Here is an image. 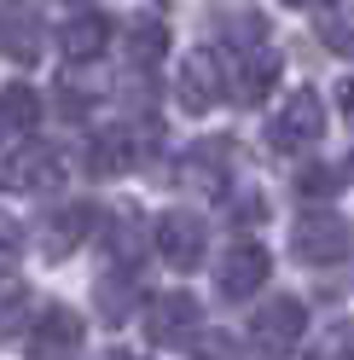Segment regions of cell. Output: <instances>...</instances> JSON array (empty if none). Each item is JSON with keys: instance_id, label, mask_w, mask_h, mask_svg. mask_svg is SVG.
Instances as JSON below:
<instances>
[{"instance_id": "1", "label": "cell", "mask_w": 354, "mask_h": 360, "mask_svg": "<svg viewBox=\"0 0 354 360\" xmlns=\"http://www.w3.org/2000/svg\"><path fill=\"white\" fill-rule=\"evenodd\" d=\"M291 256L296 262H308V267H337V262H348L354 256V227L337 215V210H308L302 221H296V233H291Z\"/></svg>"}, {"instance_id": "2", "label": "cell", "mask_w": 354, "mask_h": 360, "mask_svg": "<svg viewBox=\"0 0 354 360\" xmlns=\"http://www.w3.org/2000/svg\"><path fill=\"white\" fill-rule=\"evenodd\" d=\"M320 134H325V105H320L314 87H296V94L284 99V110L273 117L268 140H273V151H308Z\"/></svg>"}, {"instance_id": "3", "label": "cell", "mask_w": 354, "mask_h": 360, "mask_svg": "<svg viewBox=\"0 0 354 360\" xmlns=\"http://www.w3.org/2000/svg\"><path fill=\"white\" fill-rule=\"evenodd\" d=\"M157 256L169 267H181V274H192V267H204V250H209V233H204V215L192 210H169L157 215Z\"/></svg>"}, {"instance_id": "4", "label": "cell", "mask_w": 354, "mask_h": 360, "mask_svg": "<svg viewBox=\"0 0 354 360\" xmlns=\"http://www.w3.org/2000/svg\"><path fill=\"white\" fill-rule=\"evenodd\" d=\"M302 331H308V308L296 297H273V302H261L256 308V320H250V343L261 354H291L302 343Z\"/></svg>"}, {"instance_id": "5", "label": "cell", "mask_w": 354, "mask_h": 360, "mask_svg": "<svg viewBox=\"0 0 354 360\" xmlns=\"http://www.w3.org/2000/svg\"><path fill=\"white\" fill-rule=\"evenodd\" d=\"M268 274H273V262H268L261 244H232V250L215 262V290L227 302H244V297H256V290L268 285Z\"/></svg>"}, {"instance_id": "6", "label": "cell", "mask_w": 354, "mask_h": 360, "mask_svg": "<svg viewBox=\"0 0 354 360\" xmlns=\"http://www.w3.org/2000/svg\"><path fill=\"white\" fill-rule=\"evenodd\" d=\"M58 180H64V157L53 146H24L0 157V186L6 192H53Z\"/></svg>"}, {"instance_id": "7", "label": "cell", "mask_w": 354, "mask_h": 360, "mask_svg": "<svg viewBox=\"0 0 354 360\" xmlns=\"http://www.w3.org/2000/svg\"><path fill=\"white\" fill-rule=\"evenodd\" d=\"M81 337H87L81 314L64 308V302H47L41 320H35V331H29V360H64V354L81 349Z\"/></svg>"}, {"instance_id": "8", "label": "cell", "mask_w": 354, "mask_h": 360, "mask_svg": "<svg viewBox=\"0 0 354 360\" xmlns=\"http://www.w3.org/2000/svg\"><path fill=\"white\" fill-rule=\"evenodd\" d=\"M93 227H99V210L93 204H64V210H53L47 221H41V250H47L53 262H64V256H76L87 244Z\"/></svg>"}, {"instance_id": "9", "label": "cell", "mask_w": 354, "mask_h": 360, "mask_svg": "<svg viewBox=\"0 0 354 360\" xmlns=\"http://www.w3.org/2000/svg\"><path fill=\"white\" fill-rule=\"evenodd\" d=\"M273 82H279V53L273 47H244L232 64V76H227V94L238 105H261L273 94Z\"/></svg>"}, {"instance_id": "10", "label": "cell", "mask_w": 354, "mask_h": 360, "mask_svg": "<svg viewBox=\"0 0 354 360\" xmlns=\"http://www.w3.org/2000/svg\"><path fill=\"white\" fill-rule=\"evenodd\" d=\"M174 94H181L186 110H209L221 94H227V76H221L215 53H186V58H181V82H174Z\"/></svg>"}, {"instance_id": "11", "label": "cell", "mask_w": 354, "mask_h": 360, "mask_svg": "<svg viewBox=\"0 0 354 360\" xmlns=\"http://www.w3.org/2000/svg\"><path fill=\"white\" fill-rule=\"evenodd\" d=\"M197 331V302L186 297V290H169V297H157L145 308V337L151 343H181V337Z\"/></svg>"}, {"instance_id": "12", "label": "cell", "mask_w": 354, "mask_h": 360, "mask_svg": "<svg viewBox=\"0 0 354 360\" xmlns=\"http://www.w3.org/2000/svg\"><path fill=\"white\" fill-rule=\"evenodd\" d=\"M110 30H117V24H110L105 12H76L70 24L58 30V53L70 58V64H93L110 47Z\"/></svg>"}, {"instance_id": "13", "label": "cell", "mask_w": 354, "mask_h": 360, "mask_svg": "<svg viewBox=\"0 0 354 360\" xmlns=\"http://www.w3.org/2000/svg\"><path fill=\"white\" fill-rule=\"evenodd\" d=\"M134 128H105V134H93L87 140V174H99V180H110V174H128L134 169Z\"/></svg>"}, {"instance_id": "14", "label": "cell", "mask_w": 354, "mask_h": 360, "mask_svg": "<svg viewBox=\"0 0 354 360\" xmlns=\"http://www.w3.org/2000/svg\"><path fill=\"white\" fill-rule=\"evenodd\" d=\"M140 250H145V221H140V210H117V215H110V256H117L122 267H134Z\"/></svg>"}, {"instance_id": "15", "label": "cell", "mask_w": 354, "mask_h": 360, "mask_svg": "<svg viewBox=\"0 0 354 360\" xmlns=\"http://www.w3.org/2000/svg\"><path fill=\"white\" fill-rule=\"evenodd\" d=\"M221 35H227V47H268V18L256 6H238V12H221Z\"/></svg>"}, {"instance_id": "16", "label": "cell", "mask_w": 354, "mask_h": 360, "mask_svg": "<svg viewBox=\"0 0 354 360\" xmlns=\"http://www.w3.org/2000/svg\"><path fill=\"white\" fill-rule=\"evenodd\" d=\"M99 314H105V326H122L128 314H134V297H140V285L128 279V274H110V279H99Z\"/></svg>"}, {"instance_id": "17", "label": "cell", "mask_w": 354, "mask_h": 360, "mask_svg": "<svg viewBox=\"0 0 354 360\" xmlns=\"http://www.w3.org/2000/svg\"><path fill=\"white\" fill-rule=\"evenodd\" d=\"M169 53V30L157 18H134L128 24V64H157Z\"/></svg>"}, {"instance_id": "18", "label": "cell", "mask_w": 354, "mask_h": 360, "mask_svg": "<svg viewBox=\"0 0 354 360\" xmlns=\"http://www.w3.org/2000/svg\"><path fill=\"white\" fill-rule=\"evenodd\" d=\"M29 30H35V12H29V6H6V12H0V47H6V53L35 58L41 41H35Z\"/></svg>"}, {"instance_id": "19", "label": "cell", "mask_w": 354, "mask_h": 360, "mask_svg": "<svg viewBox=\"0 0 354 360\" xmlns=\"http://www.w3.org/2000/svg\"><path fill=\"white\" fill-rule=\"evenodd\" d=\"M0 110H6V122H12V128H24V134H29V128L41 122V94H35L29 82H12L6 94H0Z\"/></svg>"}, {"instance_id": "20", "label": "cell", "mask_w": 354, "mask_h": 360, "mask_svg": "<svg viewBox=\"0 0 354 360\" xmlns=\"http://www.w3.org/2000/svg\"><path fill=\"white\" fill-rule=\"evenodd\" d=\"M221 163H232V146L227 140H204L192 157H186V169L204 180V186H227V174H221Z\"/></svg>"}, {"instance_id": "21", "label": "cell", "mask_w": 354, "mask_h": 360, "mask_svg": "<svg viewBox=\"0 0 354 360\" xmlns=\"http://www.w3.org/2000/svg\"><path fill=\"white\" fill-rule=\"evenodd\" d=\"M343 180H348L343 169H331V163H308V169L296 174V186H302L308 198H320V204H325V198H337V192H343Z\"/></svg>"}, {"instance_id": "22", "label": "cell", "mask_w": 354, "mask_h": 360, "mask_svg": "<svg viewBox=\"0 0 354 360\" xmlns=\"http://www.w3.org/2000/svg\"><path fill=\"white\" fill-rule=\"evenodd\" d=\"M320 41H325L331 53L354 58V12H325V18H320Z\"/></svg>"}, {"instance_id": "23", "label": "cell", "mask_w": 354, "mask_h": 360, "mask_svg": "<svg viewBox=\"0 0 354 360\" xmlns=\"http://www.w3.org/2000/svg\"><path fill=\"white\" fill-rule=\"evenodd\" d=\"M18 256H24V227H18V221L0 210V274H12Z\"/></svg>"}, {"instance_id": "24", "label": "cell", "mask_w": 354, "mask_h": 360, "mask_svg": "<svg viewBox=\"0 0 354 360\" xmlns=\"http://www.w3.org/2000/svg\"><path fill=\"white\" fill-rule=\"evenodd\" d=\"M320 360H354V320H343V326H331V331H325Z\"/></svg>"}, {"instance_id": "25", "label": "cell", "mask_w": 354, "mask_h": 360, "mask_svg": "<svg viewBox=\"0 0 354 360\" xmlns=\"http://www.w3.org/2000/svg\"><path fill=\"white\" fill-rule=\"evenodd\" d=\"M192 360H238V343H232L227 331H209V337H197Z\"/></svg>"}, {"instance_id": "26", "label": "cell", "mask_w": 354, "mask_h": 360, "mask_svg": "<svg viewBox=\"0 0 354 360\" xmlns=\"http://www.w3.org/2000/svg\"><path fill=\"white\" fill-rule=\"evenodd\" d=\"M24 302H29V297H24V290H12V297H6V302H0V337H6V331H12L18 320H24Z\"/></svg>"}, {"instance_id": "27", "label": "cell", "mask_w": 354, "mask_h": 360, "mask_svg": "<svg viewBox=\"0 0 354 360\" xmlns=\"http://www.w3.org/2000/svg\"><path fill=\"white\" fill-rule=\"evenodd\" d=\"M232 221H261V198H256V192L232 198Z\"/></svg>"}, {"instance_id": "28", "label": "cell", "mask_w": 354, "mask_h": 360, "mask_svg": "<svg viewBox=\"0 0 354 360\" xmlns=\"http://www.w3.org/2000/svg\"><path fill=\"white\" fill-rule=\"evenodd\" d=\"M337 110L354 122V76H343V87H337Z\"/></svg>"}, {"instance_id": "29", "label": "cell", "mask_w": 354, "mask_h": 360, "mask_svg": "<svg viewBox=\"0 0 354 360\" xmlns=\"http://www.w3.org/2000/svg\"><path fill=\"white\" fill-rule=\"evenodd\" d=\"M284 6H325V0H284Z\"/></svg>"}, {"instance_id": "30", "label": "cell", "mask_w": 354, "mask_h": 360, "mask_svg": "<svg viewBox=\"0 0 354 360\" xmlns=\"http://www.w3.org/2000/svg\"><path fill=\"white\" fill-rule=\"evenodd\" d=\"M110 360H140V354H122V349H110Z\"/></svg>"}, {"instance_id": "31", "label": "cell", "mask_w": 354, "mask_h": 360, "mask_svg": "<svg viewBox=\"0 0 354 360\" xmlns=\"http://www.w3.org/2000/svg\"><path fill=\"white\" fill-rule=\"evenodd\" d=\"M6 128H12V122H6V110H0V134H6Z\"/></svg>"}, {"instance_id": "32", "label": "cell", "mask_w": 354, "mask_h": 360, "mask_svg": "<svg viewBox=\"0 0 354 360\" xmlns=\"http://www.w3.org/2000/svg\"><path fill=\"white\" fill-rule=\"evenodd\" d=\"M70 6H87V0H70Z\"/></svg>"}]
</instances>
